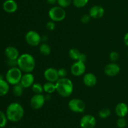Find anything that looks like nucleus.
I'll return each instance as SVG.
<instances>
[{
    "label": "nucleus",
    "instance_id": "obj_34",
    "mask_svg": "<svg viewBox=\"0 0 128 128\" xmlns=\"http://www.w3.org/2000/svg\"><path fill=\"white\" fill-rule=\"evenodd\" d=\"M91 16L90 14H84L83 16L81 17V21L82 23L87 24L90 22V20H91Z\"/></svg>",
    "mask_w": 128,
    "mask_h": 128
},
{
    "label": "nucleus",
    "instance_id": "obj_22",
    "mask_svg": "<svg viewBox=\"0 0 128 128\" xmlns=\"http://www.w3.org/2000/svg\"><path fill=\"white\" fill-rule=\"evenodd\" d=\"M40 51L42 54L44 56H48L51 54V50L50 46L46 43H42L40 46Z\"/></svg>",
    "mask_w": 128,
    "mask_h": 128
},
{
    "label": "nucleus",
    "instance_id": "obj_10",
    "mask_svg": "<svg viewBox=\"0 0 128 128\" xmlns=\"http://www.w3.org/2000/svg\"><path fill=\"white\" fill-rule=\"evenodd\" d=\"M96 118L92 115L86 114L82 116L80 121V126L82 128H94L96 126Z\"/></svg>",
    "mask_w": 128,
    "mask_h": 128
},
{
    "label": "nucleus",
    "instance_id": "obj_12",
    "mask_svg": "<svg viewBox=\"0 0 128 128\" xmlns=\"http://www.w3.org/2000/svg\"><path fill=\"white\" fill-rule=\"evenodd\" d=\"M20 83L23 86L24 88H28L34 83V76L31 74V72L24 73L22 74Z\"/></svg>",
    "mask_w": 128,
    "mask_h": 128
},
{
    "label": "nucleus",
    "instance_id": "obj_9",
    "mask_svg": "<svg viewBox=\"0 0 128 128\" xmlns=\"http://www.w3.org/2000/svg\"><path fill=\"white\" fill-rule=\"evenodd\" d=\"M86 71V65L84 62L76 61L71 67V72L73 76H80L84 74Z\"/></svg>",
    "mask_w": 128,
    "mask_h": 128
},
{
    "label": "nucleus",
    "instance_id": "obj_41",
    "mask_svg": "<svg viewBox=\"0 0 128 128\" xmlns=\"http://www.w3.org/2000/svg\"></svg>",
    "mask_w": 128,
    "mask_h": 128
},
{
    "label": "nucleus",
    "instance_id": "obj_11",
    "mask_svg": "<svg viewBox=\"0 0 128 128\" xmlns=\"http://www.w3.org/2000/svg\"><path fill=\"white\" fill-rule=\"evenodd\" d=\"M44 77L49 82H56L60 78L58 70L54 68H48L44 72Z\"/></svg>",
    "mask_w": 128,
    "mask_h": 128
},
{
    "label": "nucleus",
    "instance_id": "obj_43",
    "mask_svg": "<svg viewBox=\"0 0 128 128\" xmlns=\"http://www.w3.org/2000/svg\"></svg>",
    "mask_w": 128,
    "mask_h": 128
},
{
    "label": "nucleus",
    "instance_id": "obj_32",
    "mask_svg": "<svg viewBox=\"0 0 128 128\" xmlns=\"http://www.w3.org/2000/svg\"><path fill=\"white\" fill-rule=\"evenodd\" d=\"M7 64L11 68L18 67V60H8L7 61Z\"/></svg>",
    "mask_w": 128,
    "mask_h": 128
},
{
    "label": "nucleus",
    "instance_id": "obj_37",
    "mask_svg": "<svg viewBox=\"0 0 128 128\" xmlns=\"http://www.w3.org/2000/svg\"><path fill=\"white\" fill-rule=\"evenodd\" d=\"M47 2L50 4H54L57 2V0H47Z\"/></svg>",
    "mask_w": 128,
    "mask_h": 128
},
{
    "label": "nucleus",
    "instance_id": "obj_1",
    "mask_svg": "<svg viewBox=\"0 0 128 128\" xmlns=\"http://www.w3.org/2000/svg\"><path fill=\"white\" fill-rule=\"evenodd\" d=\"M56 91L61 96L68 98L71 95L73 92L72 82L67 78H60L55 82Z\"/></svg>",
    "mask_w": 128,
    "mask_h": 128
},
{
    "label": "nucleus",
    "instance_id": "obj_14",
    "mask_svg": "<svg viewBox=\"0 0 128 128\" xmlns=\"http://www.w3.org/2000/svg\"><path fill=\"white\" fill-rule=\"evenodd\" d=\"M104 9L102 6L96 5L91 8L89 14L92 18L100 19L104 16Z\"/></svg>",
    "mask_w": 128,
    "mask_h": 128
},
{
    "label": "nucleus",
    "instance_id": "obj_35",
    "mask_svg": "<svg viewBox=\"0 0 128 128\" xmlns=\"http://www.w3.org/2000/svg\"><path fill=\"white\" fill-rule=\"evenodd\" d=\"M86 60H87V57H86V54L84 53H81V54H80V57H79V59L78 61L85 62V61H86Z\"/></svg>",
    "mask_w": 128,
    "mask_h": 128
},
{
    "label": "nucleus",
    "instance_id": "obj_29",
    "mask_svg": "<svg viewBox=\"0 0 128 128\" xmlns=\"http://www.w3.org/2000/svg\"><path fill=\"white\" fill-rule=\"evenodd\" d=\"M126 120H125L124 118H120L117 121V126L119 128H124L126 127Z\"/></svg>",
    "mask_w": 128,
    "mask_h": 128
},
{
    "label": "nucleus",
    "instance_id": "obj_6",
    "mask_svg": "<svg viewBox=\"0 0 128 128\" xmlns=\"http://www.w3.org/2000/svg\"><path fill=\"white\" fill-rule=\"evenodd\" d=\"M68 107L71 111L76 113H81L84 111L86 108V105L80 99H72L70 100L68 102Z\"/></svg>",
    "mask_w": 128,
    "mask_h": 128
},
{
    "label": "nucleus",
    "instance_id": "obj_25",
    "mask_svg": "<svg viewBox=\"0 0 128 128\" xmlns=\"http://www.w3.org/2000/svg\"><path fill=\"white\" fill-rule=\"evenodd\" d=\"M111 115V111L108 108H103L99 112V116L102 119L108 118Z\"/></svg>",
    "mask_w": 128,
    "mask_h": 128
},
{
    "label": "nucleus",
    "instance_id": "obj_5",
    "mask_svg": "<svg viewBox=\"0 0 128 128\" xmlns=\"http://www.w3.org/2000/svg\"><path fill=\"white\" fill-rule=\"evenodd\" d=\"M48 15L51 20L54 22H60L64 20L66 14L63 8L59 6L51 8L49 11Z\"/></svg>",
    "mask_w": 128,
    "mask_h": 128
},
{
    "label": "nucleus",
    "instance_id": "obj_24",
    "mask_svg": "<svg viewBox=\"0 0 128 128\" xmlns=\"http://www.w3.org/2000/svg\"><path fill=\"white\" fill-rule=\"evenodd\" d=\"M32 91L35 94H42L44 92L43 85L38 82H34L32 85Z\"/></svg>",
    "mask_w": 128,
    "mask_h": 128
},
{
    "label": "nucleus",
    "instance_id": "obj_3",
    "mask_svg": "<svg viewBox=\"0 0 128 128\" xmlns=\"http://www.w3.org/2000/svg\"><path fill=\"white\" fill-rule=\"evenodd\" d=\"M6 114L8 120L12 122H18L23 118L24 110L19 102H12L10 104L6 109Z\"/></svg>",
    "mask_w": 128,
    "mask_h": 128
},
{
    "label": "nucleus",
    "instance_id": "obj_8",
    "mask_svg": "<svg viewBox=\"0 0 128 128\" xmlns=\"http://www.w3.org/2000/svg\"><path fill=\"white\" fill-rule=\"evenodd\" d=\"M45 97L42 94H35L30 100V105L33 110H40L44 104Z\"/></svg>",
    "mask_w": 128,
    "mask_h": 128
},
{
    "label": "nucleus",
    "instance_id": "obj_7",
    "mask_svg": "<svg viewBox=\"0 0 128 128\" xmlns=\"http://www.w3.org/2000/svg\"><path fill=\"white\" fill-rule=\"evenodd\" d=\"M25 39L29 45L31 46H37L41 41V37L38 32L34 31H30L26 34Z\"/></svg>",
    "mask_w": 128,
    "mask_h": 128
},
{
    "label": "nucleus",
    "instance_id": "obj_42",
    "mask_svg": "<svg viewBox=\"0 0 128 128\" xmlns=\"http://www.w3.org/2000/svg\"></svg>",
    "mask_w": 128,
    "mask_h": 128
},
{
    "label": "nucleus",
    "instance_id": "obj_31",
    "mask_svg": "<svg viewBox=\"0 0 128 128\" xmlns=\"http://www.w3.org/2000/svg\"><path fill=\"white\" fill-rule=\"evenodd\" d=\"M46 28L48 30H50V31H53L55 29V27H56V24H55L54 23V21L51 20V21H48V22L46 23Z\"/></svg>",
    "mask_w": 128,
    "mask_h": 128
},
{
    "label": "nucleus",
    "instance_id": "obj_17",
    "mask_svg": "<svg viewBox=\"0 0 128 128\" xmlns=\"http://www.w3.org/2000/svg\"><path fill=\"white\" fill-rule=\"evenodd\" d=\"M83 82L88 87H93L97 83L96 76L92 72L86 73L83 77Z\"/></svg>",
    "mask_w": 128,
    "mask_h": 128
},
{
    "label": "nucleus",
    "instance_id": "obj_16",
    "mask_svg": "<svg viewBox=\"0 0 128 128\" xmlns=\"http://www.w3.org/2000/svg\"><path fill=\"white\" fill-rule=\"evenodd\" d=\"M5 55L8 60H18L20 52L18 49L14 46H8L5 49Z\"/></svg>",
    "mask_w": 128,
    "mask_h": 128
},
{
    "label": "nucleus",
    "instance_id": "obj_4",
    "mask_svg": "<svg viewBox=\"0 0 128 128\" xmlns=\"http://www.w3.org/2000/svg\"><path fill=\"white\" fill-rule=\"evenodd\" d=\"M22 76V71L18 67L11 68L6 72L5 79L10 84L14 86L20 83Z\"/></svg>",
    "mask_w": 128,
    "mask_h": 128
},
{
    "label": "nucleus",
    "instance_id": "obj_2",
    "mask_svg": "<svg viewBox=\"0 0 128 128\" xmlns=\"http://www.w3.org/2000/svg\"><path fill=\"white\" fill-rule=\"evenodd\" d=\"M18 67L24 73L31 72L35 68L36 61L31 54L24 53L20 55L18 59Z\"/></svg>",
    "mask_w": 128,
    "mask_h": 128
},
{
    "label": "nucleus",
    "instance_id": "obj_23",
    "mask_svg": "<svg viewBox=\"0 0 128 128\" xmlns=\"http://www.w3.org/2000/svg\"><path fill=\"white\" fill-rule=\"evenodd\" d=\"M81 53V52L78 49L72 48L69 51V56H70V57L72 60H75V61H78Z\"/></svg>",
    "mask_w": 128,
    "mask_h": 128
},
{
    "label": "nucleus",
    "instance_id": "obj_38",
    "mask_svg": "<svg viewBox=\"0 0 128 128\" xmlns=\"http://www.w3.org/2000/svg\"><path fill=\"white\" fill-rule=\"evenodd\" d=\"M44 97H45V100H46H46H47V101H49V100H51V94H48L46 95Z\"/></svg>",
    "mask_w": 128,
    "mask_h": 128
},
{
    "label": "nucleus",
    "instance_id": "obj_40",
    "mask_svg": "<svg viewBox=\"0 0 128 128\" xmlns=\"http://www.w3.org/2000/svg\"><path fill=\"white\" fill-rule=\"evenodd\" d=\"M4 80V76L2 74H0V80Z\"/></svg>",
    "mask_w": 128,
    "mask_h": 128
},
{
    "label": "nucleus",
    "instance_id": "obj_21",
    "mask_svg": "<svg viewBox=\"0 0 128 128\" xmlns=\"http://www.w3.org/2000/svg\"><path fill=\"white\" fill-rule=\"evenodd\" d=\"M24 89V88L20 82L18 84H16L14 85L13 88H12V93L15 96L20 97L23 93Z\"/></svg>",
    "mask_w": 128,
    "mask_h": 128
},
{
    "label": "nucleus",
    "instance_id": "obj_20",
    "mask_svg": "<svg viewBox=\"0 0 128 128\" xmlns=\"http://www.w3.org/2000/svg\"><path fill=\"white\" fill-rule=\"evenodd\" d=\"M43 90L47 94L53 93L54 91H56V84L54 82L48 81L43 85Z\"/></svg>",
    "mask_w": 128,
    "mask_h": 128
},
{
    "label": "nucleus",
    "instance_id": "obj_15",
    "mask_svg": "<svg viewBox=\"0 0 128 128\" xmlns=\"http://www.w3.org/2000/svg\"><path fill=\"white\" fill-rule=\"evenodd\" d=\"M4 11L8 13H13L18 10V4L14 0H6L2 4Z\"/></svg>",
    "mask_w": 128,
    "mask_h": 128
},
{
    "label": "nucleus",
    "instance_id": "obj_36",
    "mask_svg": "<svg viewBox=\"0 0 128 128\" xmlns=\"http://www.w3.org/2000/svg\"><path fill=\"white\" fill-rule=\"evenodd\" d=\"M124 44L128 47V32L124 35Z\"/></svg>",
    "mask_w": 128,
    "mask_h": 128
},
{
    "label": "nucleus",
    "instance_id": "obj_33",
    "mask_svg": "<svg viewBox=\"0 0 128 128\" xmlns=\"http://www.w3.org/2000/svg\"><path fill=\"white\" fill-rule=\"evenodd\" d=\"M58 74L60 78H65L68 74L67 70L65 68H60V70H58Z\"/></svg>",
    "mask_w": 128,
    "mask_h": 128
},
{
    "label": "nucleus",
    "instance_id": "obj_28",
    "mask_svg": "<svg viewBox=\"0 0 128 128\" xmlns=\"http://www.w3.org/2000/svg\"><path fill=\"white\" fill-rule=\"evenodd\" d=\"M72 2V0H57V3L62 8H66Z\"/></svg>",
    "mask_w": 128,
    "mask_h": 128
},
{
    "label": "nucleus",
    "instance_id": "obj_27",
    "mask_svg": "<svg viewBox=\"0 0 128 128\" xmlns=\"http://www.w3.org/2000/svg\"><path fill=\"white\" fill-rule=\"evenodd\" d=\"M89 0H72V3L76 8H83L88 2Z\"/></svg>",
    "mask_w": 128,
    "mask_h": 128
},
{
    "label": "nucleus",
    "instance_id": "obj_26",
    "mask_svg": "<svg viewBox=\"0 0 128 128\" xmlns=\"http://www.w3.org/2000/svg\"><path fill=\"white\" fill-rule=\"evenodd\" d=\"M7 116L3 112L0 111V128H4L6 126L8 122Z\"/></svg>",
    "mask_w": 128,
    "mask_h": 128
},
{
    "label": "nucleus",
    "instance_id": "obj_39",
    "mask_svg": "<svg viewBox=\"0 0 128 128\" xmlns=\"http://www.w3.org/2000/svg\"><path fill=\"white\" fill-rule=\"evenodd\" d=\"M48 38L47 36H43L42 37H41V41L45 42V41H48Z\"/></svg>",
    "mask_w": 128,
    "mask_h": 128
},
{
    "label": "nucleus",
    "instance_id": "obj_13",
    "mask_svg": "<svg viewBox=\"0 0 128 128\" xmlns=\"http://www.w3.org/2000/svg\"><path fill=\"white\" fill-rule=\"evenodd\" d=\"M105 74L109 76H115L120 72V67L118 64L112 62L106 65L104 68Z\"/></svg>",
    "mask_w": 128,
    "mask_h": 128
},
{
    "label": "nucleus",
    "instance_id": "obj_19",
    "mask_svg": "<svg viewBox=\"0 0 128 128\" xmlns=\"http://www.w3.org/2000/svg\"><path fill=\"white\" fill-rule=\"evenodd\" d=\"M10 91V84L5 80H0V96L7 94Z\"/></svg>",
    "mask_w": 128,
    "mask_h": 128
},
{
    "label": "nucleus",
    "instance_id": "obj_18",
    "mask_svg": "<svg viewBox=\"0 0 128 128\" xmlns=\"http://www.w3.org/2000/svg\"><path fill=\"white\" fill-rule=\"evenodd\" d=\"M115 112L120 118H124L128 113V106L124 102H120L116 105Z\"/></svg>",
    "mask_w": 128,
    "mask_h": 128
},
{
    "label": "nucleus",
    "instance_id": "obj_30",
    "mask_svg": "<svg viewBox=\"0 0 128 128\" xmlns=\"http://www.w3.org/2000/svg\"><path fill=\"white\" fill-rule=\"evenodd\" d=\"M110 60H111L113 62H115V61H118L120 58V54L118 52L116 51H112V52L110 53Z\"/></svg>",
    "mask_w": 128,
    "mask_h": 128
}]
</instances>
